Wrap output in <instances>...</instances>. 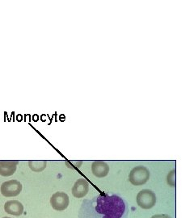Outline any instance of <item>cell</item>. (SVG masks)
I'll return each mask as SVG.
<instances>
[{"label":"cell","mask_w":194,"mask_h":218,"mask_svg":"<svg viewBox=\"0 0 194 218\" xmlns=\"http://www.w3.org/2000/svg\"><path fill=\"white\" fill-rule=\"evenodd\" d=\"M96 209L102 218H121L125 209L123 199L117 196H100L96 198Z\"/></svg>","instance_id":"1"},{"label":"cell","mask_w":194,"mask_h":218,"mask_svg":"<svg viewBox=\"0 0 194 218\" xmlns=\"http://www.w3.org/2000/svg\"><path fill=\"white\" fill-rule=\"evenodd\" d=\"M150 179V171L144 166H137L131 170L129 173V182L134 186L145 184Z\"/></svg>","instance_id":"2"},{"label":"cell","mask_w":194,"mask_h":218,"mask_svg":"<svg viewBox=\"0 0 194 218\" xmlns=\"http://www.w3.org/2000/svg\"><path fill=\"white\" fill-rule=\"evenodd\" d=\"M137 204L143 209H151L156 204L155 193L149 189L140 191L137 195Z\"/></svg>","instance_id":"3"},{"label":"cell","mask_w":194,"mask_h":218,"mask_svg":"<svg viewBox=\"0 0 194 218\" xmlns=\"http://www.w3.org/2000/svg\"><path fill=\"white\" fill-rule=\"evenodd\" d=\"M1 193L5 197L17 196L22 191L21 183L16 179H11L2 183Z\"/></svg>","instance_id":"4"},{"label":"cell","mask_w":194,"mask_h":218,"mask_svg":"<svg viewBox=\"0 0 194 218\" xmlns=\"http://www.w3.org/2000/svg\"><path fill=\"white\" fill-rule=\"evenodd\" d=\"M70 204V199L66 193L62 191H57L50 198V205L54 210L63 211L66 209Z\"/></svg>","instance_id":"5"},{"label":"cell","mask_w":194,"mask_h":218,"mask_svg":"<svg viewBox=\"0 0 194 218\" xmlns=\"http://www.w3.org/2000/svg\"><path fill=\"white\" fill-rule=\"evenodd\" d=\"M89 191V183L85 179H79L72 187V195L75 198H83Z\"/></svg>","instance_id":"6"},{"label":"cell","mask_w":194,"mask_h":218,"mask_svg":"<svg viewBox=\"0 0 194 218\" xmlns=\"http://www.w3.org/2000/svg\"><path fill=\"white\" fill-rule=\"evenodd\" d=\"M4 210L10 215L20 216L24 213V205L19 200H8L4 205Z\"/></svg>","instance_id":"7"},{"label":"cell","mask_w":194,"mask_h":218,"mask_svg":"<svg viewBox=\"0 0 194 218\" xmlns=\"http://www.w3.org/2000/svg\"><path fill=\"white\" fill-rule=\"evenodd\" d=\"M92 171L96 177H105L109 172V167L104 161H95L92 165Z\"/></svg>","instance_id":"8"},{"label":"cell","mask_w":194,"mask_h":218,"mask_svg":"<svg viewBox=\"0 0 194 218\" xmlns=\"http://www.w3.org/2000/svg\"><path fill=\"white\" fill-rule=\"evenodd\" d=\"M18 161H0V175L11 176L16 172Z\"/></svg>","instance_id":"9"},{"label":"cell","mask_w":194,"mask_h":218,"mask_svg":"<svg viewBox=\"0 0 194 218\" xmlns=\"http://www.w3.org/2000/svg\"><path fill=\"white\" fill-rule=\"evenodd\" d=\"M47 161L45 160L42 161H28V166H29L30 169L32 170V171L35 172H40L46 169Z\"/></svg>","instance_id":"10"},{"label":"cell","mask_w":194,"mask_h":218,"mask_svg":"<svg viewBox=\"0 0 194 218\" xmlns=\"http://www.w3.org/2000/svg\"><path fill=\"white\" fill-rule=\"evenodd\" d=\"M167 182L171 187H175V185H176V183H175V170H172L167 175Z\"/></svg>","instance_id":"11"},{"label":"cell","mask_w":194,"mask_h":218,"mask_svg":"<svg viewBox=\"0 0 194 218\" xmlns=\"http://www.w3.org/2000/svg\"><path fill=\"white\" fill-rule=\"evenodd\" d=\"M151 218H172V217L167 214H156L152 216Z\"/></svg>","instance_id":"12"},{"label":"cell","mask_w":194,"mask_h":218,"mask_svg":"<svg viewBox=\"0 0 194 218\" xmlns=\"http://www.w3.org/2000/svg\"><path fill=\"white\" fill-rule=\"evenodd\" d=\"M3 218H12V217H4Z\"/></svg>","instance_id":"13"}]
</instances>
